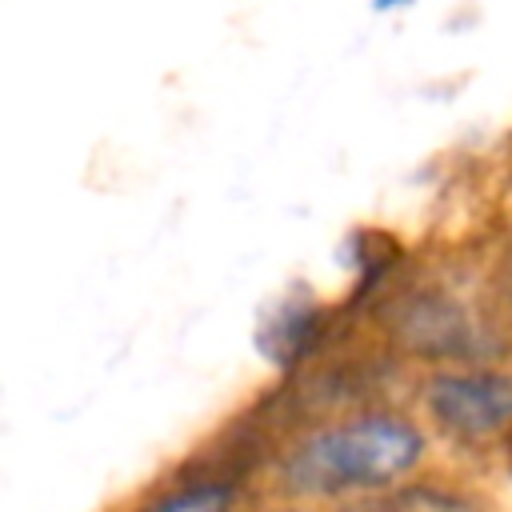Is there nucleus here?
Instances as JSON below:
<instances>
[{
	"instance_id": "nucleus-2",
	"label": "nucleus",
	"mask_w": 512,
	"mask_h": 512,
	"mask_svg": "<svg viewBox=\"0 0 512 512\" xmlns=\"http://www.w3.org/2000/svg\"><path fill=\"white\" fill-rule=\"evenodd\" d=\"M428 412L456 436H492L512 424V380L496 372H444L428 388Z\"/></svg>"
},
{
	"instance_id": "nucleus-4",
	"label": "nucleus",
	"mask_w": 512,
	"mask_h": 512,
	"mask_svg": "<svg viewBox=\"0 0 512 512\" xmlns=\"http://www.w3.org/2000/svg\"><path fill=\"white\" fill-rule=\"evenodd\" d=\"M312 332H316V312L304 308V304H284V308L264 324L260 348H264V356H272L276 364H288L300 348H308Z\"/></svg>"
},
{
	"instance_id": "nucleus-3",
	"label": "nucleus",
	"mask_w": 512,
	"mask_h": 512,
	"mask_svg": "<svg viewBox=\"0 0 512 512\" xmlns=\"http://www.w3.org/2000/svg\"><path fill=\"white\" fill-rule=\"evenodd\" d=\"M396 332H400L404 344H412L420 352H432V356H456V352L472 348V324L464 320V312L452 300H440V296L412 300L404 308Z\"/></svg>"
},
{
	"instance_id": "nucleus-6",
	"label": "nucleus",
	"mask_w": 512,
	"mask_h": 512,
	"mask_svg": "<svg viewBox=\"0 0 512 512\" xmlns=\"http://www.w3.org/2000/svg\"><path fill=\"white\" fill-rule=\"evenodd\" d=\"M400 4H408V0H372L376 12H388V8H400Z\"/></svg>"
},
{
	"instance_id": "nucleus-1",
	"label": "nucleus",
	"mask_w": 512,
	"mask_h": 512,
	"mask_svg": "<svg viewBox=\"0 0 512 512\" xmlns=\"http://www.w3.org/2000/svg\"><path fill=\"white\" fill-rule=\"evenodd\" d=\"M420 432L400 416H356L308 436L284 464V480L308 496L384 488L420 460Z\"/></svg>"
},
{
	"instance_id": "nucleus-5",
	"label": "nucleus",
	"mask_w": 512,
	"mask_h": 512,
	"mask_svg": "<svg viewBox=\"0 0 512 512\" xmlns=\"http://www.w3.org/2000/svg\"><path fill=\"white\" fill-rule=\"evenodd\" d=\"M228 508H232V488L228 484H192V488H180V492L164 496L148 512H228Z\"/></svg>"
}]
</instances>
